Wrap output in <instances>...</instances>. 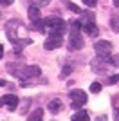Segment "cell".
<instances>
[{"label":"cell","instance_id":"16","mask_svg":"<svg viewBox=\"0 0 119 121\" xmlns=\"http://www.w3.org/2000/svg\"><path fill=\"white\" fill-rule=\"evenodd\" d=\"M31 29H34V31H40V33H43V31H45L43 20H34V22H33V25H31Z\"/></svg>","mask_w":119,"mask_h":121},{"label":"cell","instance_id":"4","mask_svg":"<svg viewBox=\"0 0 119 121\" xmlns=\"http://www.w3.org/2000/svg\"><path fill=\"white\" fill-rule=\"evenodd\" d=\"M43 25H45V27H49L51 33H61V35H65V31H67V24H65V20H63V18H60V16H54V15L43 18Z\"/></svg>","mask_w":119,"mask_h":121},{"label":"cell","instance_id":"13","mask_svg":"<svg viewBox=\"0 0 119 121\" xmlns=\"http://www.w3.org/2000/svg\"><path fill=\"white\" fill-rule=\"evenodd\" d=\"M42 119H43V108H36V110L27 117V121H42Z\"/></svg>","mask_w":119,"mask_h":121},{"label":"cell","instance_id":"1","mask_svg":"<svg viewBox=\"0 0 119 121\" xmlns=\"http://www.w3.org/2000/svg\"><path fill=\"white\" fill-rule=\"evenodd\" d=\"M7 71L18 80H31L42 74V69L38 65H24V63H7Z\"/></svg>","mask_w":119,"mask_h":121},{"label":"cell","instance_id":"6","mask_svg":"<svg viewBox=\"0 0 119 121\" xmlns=\"http://www.w3.org/2000/svg\"><path fill=\"white\" fill-rule=\"evenodd\" d=\"M87 94L83 91H79V89H74V91H70V105L72 108H81V107L87 103Z\"/></svg>","mask_w":119,"mask_h":121},{"label":"cell","instance_id":"10","mask_svg":"<svg viewBox=\"0 0 119 121\" xmlns=\"http://www.w3.org/2000/svg\"><path fill=\"white\" fill-rule=\"evenodd\" d=\"M27 15H29V20L34 22V20H40V5L33 4L29 7V11H27Z\"/></svg>","mask_w":119,"mask_h":121},{"label":"cell","instance_id":"3","mask_svg":"<svg viewBox=\"0 0 119 121\" xmlns=\"http://www.w3.org/2000/svg\"><path fill=\"white\" fill-rule=\"evenodd\" d=\"M79 25H81V31L87 33L89 36H98V25H96V15L92 11H83L81 13V18H79Z\"/></svg>","mask_w":119,"mask_h":121},{"label":"cell","instance_id":"15","mask_svg":"<svg viewBox=\"0 0 119 121\" xmlns=\"http://www.w3.org/2000/svg\"><path fill=\"white\" fill-rule=\"evenodd\" d=\"M110 29L114 31V33H119V16L117 15L110 16Z\"/></svg>","mask_w":119,"mask_h":121},{"label":"cell","instance_id":"7","mask_svg":"<svg viewBox=\"0 0 119 121\" xmlns=\"http://www.w3.org/2000/svg\"><path fill=\"white\" fill-rule=\"evenodd\" d=\"M61 43H63V35H61V33H49L43 47L47 51H52V49H58Z\"/></svg>","mask_w":119,"mask_h":121},{"label":"cell","instance_id":"24","mask_svg":"<svg viewBox=\"0 0 119 121\" xmlns=\"http://www.w3.org/2000/svg\"><path fill=\"white\" fill-rule=\"evenodd\" d=\"M4 56V47H2V43H0V58Z\"/></svg>","mask_w":119,"mask_h":121},{"label":"cell","instance_id":"17","mask_svg":"<svg viewBox=\"0 0 119 121\" xmlns=\"http://www.w3.org/2000/svg\"><path fill=\"white\" fill-rule=\"evenodd\" d=\"M67 7H69V9L72 11V13H78V15H81V13H83V11L79 9V7H78L76 4H72V2H67Z\"/></svg>","mask_w":119,"mask_h":121},{"label":"cell","instance_id":"18","mask_svg":"<svg viewBox=\"0 0 119 121\" xmlns=\"http://www.w3.org/2000/svg\"><path fill=\"white\" fill-rule=\"evenodd\" d=\"M101 89H103V85H101L99 81H94V83L90 85V91H92V92H96V94H98V92H101Z\"/></svg>","mask_w":119,"mask_h":121},{"label":"cell","instance_id":"21","mask_svg":"<svg viewBox=\"0 0 119 121\" xmlns=\"http://www.w3.org/2000/svg\"><path fill=\"white\" fill-rule=\"evenodd\" d=\"M83 4L87 5V7H94V5L98 4V0H83Z\"/></svg>","mask_w":119,"mask_h":121},{"label":"cell","instance_id":"12","mask_svg":"<svg viewBox=\"0 0 119 121\" xmlns=\"http://www.w3.org/2000/svg\"><path fill=\"white\" fill-rule=\"evenodd\" d=\"M112 108H114V121H119V94L112 98Z\"/></svg>","mask_w":119,"mask_h":121},{"label":"cell","instance_id":"11","mask_svg":"<svg viewBox=\"0 0 119 121\" xmlns=\"http://www.w3.org/2000/svg\"><path fill=\"white\" fill-rule=\"evenodd\" d=\"M47 108H49L52 114H58V112L61 110V101H60V99H52V101H49Z\"/></svg>","mask_w":119,"mask_h":121},{"label":"cell","instance_id":"23","mask_svg":"<svg viewBox=\"0 0 119 121\" xmlns=\"http://www.w3.org/2000/svg\"><path fill=\"white\" fill-rule=\"evenodd\" d=\"M11 2H13V0H0V4H2V5H9Z\"/></svg>","mask_w":119,"mask_h":121},{"label":"cell","instance_id":"8","mask_svg":"<svg viewBox=\"0 0 119 121\" xmlns=\"http://www.w3.org/2000/svg\"><path fill=\"white\" fill-rule=\"evenodd\" d=\"M94 51L98 56H112V43L106 40H98L94 42Z\"/></svg>","mask_w":119,"mask_h":121},{"label":"cell","instance_id":"2","mask_svg":"<svg viewBox=\"0 0 119 121\" xmlns=\"http://www.w3.org/2000/svg\"><path fill=\"white\" fill-rule=\"evenodd\" d=\"M69 49L70 51H78V49H83L85 42H83V36H81V25H79L78 20H69Z\"/></svg>","mask_w":119,"mask_h":121},{"label":"cell","instance_id":"14","mask_svg":"<svg viewBox=\"0 0 119 121\" xmlns=\"http://www.w3.org/2000/svg\"><path fill=\"white\" fill-rule=\"evenodd\" d=\"M72 121H90V117H89V114H87V112L78 110L74 116H72Z\"/></svg>","mask_w":119,"mask_h":121},{"label":"cell","instance_id":"22","mask_svg":"<svg viewBox=\"0 0 119 121\" xmlns=\"http://www.w3.org/2000/svg\"><path fill=\"white\" fill-rule=\"evenodd\" d=\"M70 71H72V67H69V65H67V67L63 69V72H61V78H65L67 74H70Z\"/></svg>","mask_w":119,"mask_h":121},{"label":"cell","instance_id":"25","mask_svg":"<svg viewBox=\"0 0 119 121\" xmlns=\"http://www.w3.org/2000/svg\"><path fill=\"white\" fill-rule=\"evenodd\" d=\"M114 5H115V7L119 9V0H114Z\"/></svg>","mask_w":119,"mask_h":121},{"label":"cell","instance_id":"9","mask_svg":"<svg viewBox=\"0 0 119 121\" xmlns=\"http://www.w3.org/2000/svg\"><path fill=\"white\" fill-rule=\"evenodd\" d=\"M0 107H7V110H15L18 107V98L15 94H5L0 98Z\"/></svg>","mask_w":119,"mask_h":121},{"label":"cell","instance_id":"20","mask_svg":"<svg viewBox=\"0 0 119 121\" xmlns=\"http://www.w3.org/2000/svg\"><path fill=\"white\" fill-rule=\"evenodd\" d=\"M110 60H112V65H114V67H119V54L110 56Z\"/></svg>","mask_w":119,"mask_h":121},{"label":"cell","instance_id":"19","mask_svg":"<svg viewBox=\"0 0 119 121\" xmlns=\"http://www.w3.org/2000/svg\"><path fill=\"white\" fill-rule=\"evenodd\" d=\"M106 83H108V85H115V83H119V74H114V76H110L108 80H106Z\"/></svg>","mask_w":119,"mask_h":121},{"label":"cell","instance_id":"5","mask_svg":"<svg viewBox=\"0 0 119 121\" xmlns=\"http://www.w3.org/2000/svg\"><path fill=\"white\" fill-rule=\"evenodd\" d=\"M90 65H92V71H94V72H99V74H105L108 67H114V65H112L110 56H98L96 60L90 61Z\"/></svg>","mask_w":119,"mask_h":121}]
</instances>
